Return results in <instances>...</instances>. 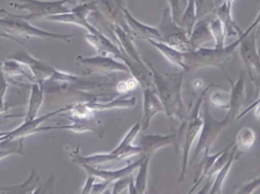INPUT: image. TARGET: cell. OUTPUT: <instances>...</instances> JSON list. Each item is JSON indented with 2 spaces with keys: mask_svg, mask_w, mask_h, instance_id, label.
Listing matches in <instances>:
<instances>
[{
  "mask_svg": "<svg viewBox=\"0 0 260 194\" xmlns=\"http://www.w3.org/2000/svg\"><path fill=\"white\" fill-rule=\"evenodd\" d=\"M23 64L16 62V60L13 59H8L6 62L2 63V69L3 72L5 74L6 77L11 76V77H23L26 78L27 80L31 81L32 83H34V78L32 76V74H28V72L23 69Z\"/></svg>",
  "mask_w": 260,
  "mask_h": 194,
  "instance_id": "cell-29",
  "label": "cell"
},
{
  "mask_svg": "<svg viewBox=\"0 0 260 194\" xmlns=\"http://www.w3.org/2000/svg\"><path fill=\"white\" fill-rule=\"evenodd\" d=\"M98 3V11L100 10V13L105 17V19H108L111 23L116 26H119L122 28L124 31L131 34L132 36L133 33L129 30L124 14H123V7L125 5H118L115 0H97Z\"/></svg>",
  "mask_w": 260,
  "mask_h": 194,
  "instance_id": "cell-16",
  "label": "cell"
},
{
  "mask_svg": "<svg viewBox=\"0 0 260 194\" xmlns=\"http://www.w3.org/2000/svg\"><path fill=\"white\" fill-rule=\"evenodd\" d=\"M234 2H235V0H224L223 4L226 6V8H228L230 11H232V10H233V5H234Z\"/></svg>",
  "mask_w": 260,
  "mask_h": 194,
  "instance_id": "cell-46",
  "label": "cell"
},
{
  "mask_svg": "<svg viewBox=\"0 0 260 194\" xmlns=\"http://www.w3.org/2000/svg\"><path fill=\"white\" fill-rule=\"evenodd\" d=\"M216 87L215 84H211L204 90L201 92L200 96L198 98L196 104L191 110H189L187 117L184 119L183 122L177 127L176 135H177V142H179L180 151L182 150V168H181V174L179 177V183L185 179V175L187 172V169L189 167V159H190V153L193 142L197 140V138L200 135L201 128L203 125V119H202V104L205 100L206 93L209 91L210 88Z\"/></svg>",
  "mask_w": 260,
  "mask_h": 194,
  "instance_id": "cell-2",
  "label": "cell"
},
{
  "mask_svg": "<svg viewBox=\"0 0 260 194\" xmlns=\"http://www.w3.org/2000/svg\"><path fill=\"white\" fill-rule=\"evenodd\" d=\"M8 89V80L3 72L2 63H0V113L6 111V103H5V96Z\"/></svg>",
  "mask_w": 260,
  "mask_h": 194,
  "instance_id": "cell-35",
  "label": "cell"
},
{
  "mask_svg": "<svg viewBox=\"0 0 260 194\" xmlns=\"http://www.w3.org/2000/svg\"><path fill=\"white\" fill-rule=\"evenodd\" d=\"M53 184H54V175H51L48 180L45 181L43 185H38L34 193H51L53 192Z\"/></svg>",
  "mask_w": 260,
  "mask_h": 194,
  "instance_id": "cell-39",
  "label": "cell"
},
{
  "mask_svg": "<svg viewBox=\"0 0 260 194\" xmlns=\"http://www.w3.org/2000/svg\"><path fill=\"white\" fill-rule=\"evenodd\" d=\"M144 62L152 71L153 82H154L155 89L162 103L164 113L168 118L171 131L175 132L176 123L181 124L189 112V110L185 107L182 96L183 83L187 75L186 71L180 70L173 72V74L162 75L149 60L144 59Z\"/></svg>",
  "mask_w": 260,
  "mask_h": 194,
  "instance_id": "cell-1",
  "label": "cell"
},
{
  "mask_svg": "<svg viewBox=\"0 0 260 194\" xmlns=\"http://www.w3.org/2000/svg\"><path fill=\"white\" fill-rule=\"evenodd\" d=\"M208 101L210 104L220 108V110L229 111L231 104V94L223 90L215 91L210 94Z\"/></svg>",
  "mask_w": 260,
  "mask_h": 194,
  "instance_id": "cell-33",
  "label": "cell"
},
{
  "mask_svg": "<svg viewBox=\"0 0 260 194\" xmlns=\"http://www.w3.org/2000/svg\"><path fill=\"white\" fill-rule=\"evenodd\" d=\"M251 81L254 83L255 88H256V94L258 95L260 93V72L259 74H255L252 78Z\"/></svg>",
  "mask_w": 260,
  "mask_h": 194,
  "instance_id": "cell-42",
  "label": "cell"
},
{
  "mask_svg": "<svg viewBox=\"0 0 260 194\" xmlns=\"http://www.w3.org/2000/svg\"><path fill=\"white\" fill-rule=\"evenodd\" d=\"M128 193L129 194H137V190H136V187H135V183H134L133 177H132L131 181H129V184H128Z\"/></svg>",
  "mask_w": 260,
  "mask_h": 194,
  "instance_id": "cell-44",
  "label": "cell"
},
{
  "mask_svg": "<svg viewBox=\"0 0 260 194\" xmlns=\"http://www.w3.org/2000/svg\"><path fill=\"white\" fill-rule=\"evenodd\" d=\"M0 38L9 39V40H11V41H14V42H17V43L22 44V41H21V40H19V39L15 38V36H12V35H10V34H8V33H3V32H0Z\"/></svg>",
  "mask_w": 260,
  "mask_h": 194,
  "instance_id": "cell-43",
  "label": "cell"
},
{
  "mask_svg": "<svg viewBox=\"0 0 260 194\" xmlns=\"http://www.w3.org/2000/svg\"><path fill=\"white\" fill-rule=\"evenodd\" d=\"M44 102V88L42 85L34 82L31 85V92L29 98V104L27 108V113L25 116V120H31L37 118L38 113Z\"/></svg>",
  "mask_w": 260,
  "mask_h": 194,
  "instance_id": "cell-23",
  "label": "cell"
},
{
  "mask_svg": "<svg viewBox=\"0 0 260 194\" xmlns=\"http://www.w3.org/2000/svg\"><path fill=\"white\" fill-rule=\"evenodd\" d=\"M231 85V104L229 113H231L233 120L237 119L242 108L245 99V76L241 74L239 79L234 82L232 79L228 78Z\"/></svg>",
  "mask_w": 260,
  "mask_h": 194,
  "instance_id": "cell-17",
  "label": "cell"
},
{
  "mask_svg": "<svg viewBox=\"0 0 260 194\" xmlns=\"http://www.w3.org/2000/svg\"><path fill=\"white\" fill-rule=\"evenodd\" d=\"M203 86V82L202 81H200V80H196V81H193V83H192V87L196 89V90H199V89H201V87Z\"/></svg>",
  "mask_w": 260,
  "mask_h": 194,
  "instance_id": "cell-45",
  "label": "cell"
},
{
  "mask_svg": "<svg viewBox=\"0 0 260 194\" xmlns=\"http://www.w3.org/2000/svg\"><path fill=\"white\" fill-rule=\"evenodd\" d=\"M86 105L88 106L91 112H101V111H108L113 110V108H129L136 105V98H120L114 99L108 102H87Z\"/></svg>",
  "mask_w": 260,
  "mask_h": 194,
  "instance_id": "cell-24",
  "label": "cell"
},
{
  "mask_svg": "<svg viewBox=\"0 0 260 194\" xmlns=\"http://www.w3.org/2000/svg\"><path fill=\"white\" fill-rule=\"evenodd\" d=\"M152 155H144V159L138 167V173L134 179L137 194H144L147 191L148 187V174H149V165Z\"/></svg>",
  "mask_w": 260,
  "mask_h": 194,
  "instance_id": "cell-27",
  "label": "cell"
},
{
  "mask_svg": "<svg viewBox=\"0 0 260 194\" xmlns=\"http://www.w3.org/2000/svg\"><path fill=\"white\" fill-rule=\"evenodd\" d=\"M5 11H6V10H4V9H0V13H3V14H4V13H5Z\"/></svg>",
  "mask_w": 260,
  "mask_h": 194,
  "instance_id": "cell-48",
  "label": "cell"
},
{
  "mask_svg": "<svg viewBox=\"0 0 260 194\" xmlns=\"http://www.w3.org/2000/svg\"><path fill=\"white\" fill-rule=\"evenodd\" d=\"M7 58L16 60V62H19L28 67L34 78V81L42 85V86L46 81L51 80L57 71L49 64L35 58L28 51L25 50H16L13 53L8 55Z\"/></svg>",
  "mask_w": 260,
  "mask_h": 194,
  "instance_id": "cell-10",
  "label": "cell"
},
{
  "mask_svg": "<svg viewBox=\"0 0 260 194\" xmlns=\"http://www.w3.org/2000/svg\"><path fill=\"white\" fill-rule=\"evenodd\" d=\"M241 36H238L235 43L223 48L199 47L196 50L184 52V64L186 74H192L200 68L219 67L223 68L228 59L239 47Z\"/></svg>",
  "mask_w": 260,
  "mask_h": 194,
  "instance_id": "cell-3",
  "label": "cell"
},
{
  "mask_svg": "<svg viewBox=\"0 0 260 194\" xmlns=\"http://www.w3.org/2000/svg\"><path fill=\"white\" fill-rule=\"evenodd\" d=\"M97 180V177L92 175V174H88V177L85 181V185L83 187V189H82V193L85 194V193H91V189H92V186L93 184L96 183Z\"/></svg>",
  "mask_w": 260,
  "mask_h": 194,
  "instance_id": "cell-40",
  "label": "cell"
},
{
  "mask_svg": "<svg viewBox=\"0 0 260 194\" xmlns=\"http://www.w3.org/2000/svg\"><path fill=\"white\" fill-rule=\"evenodd\" d=\"M22 4H10L18 10H28L27 15H17L25 20L45 19L52 15L68 13L73 8H67V5L77 6L79 0H21Z\"/></svg>",
  "mask_w": 260,
  "mask_h": 194,
  "instance_id": "cell-6",
  "label": "cell"
},
{
  "mask_svg": "<svg viewBox=\"0 0 260 194\" xmlns=\"http://www.w3.org/2000/svg\"><path fill=\"white\" fill-rule=\"evenodd\" d=\"M87 42L97 50L98 54L101 55H112L115 58L124 60V55L122 51L110 38L103 34L100 30L94 33L87 32L86 34Z\"/></svg>",
  "mask_w": 260,
  "mask_h": 194,
  "instance_id": "cell-15",
  "label": "cell"
},
{
  "mask_svg": "<svg viewBox=\"0 0 260 194\" xmlns=\"http://www.w3.org/2000/svg\"><path fill=\"white\" fill-rule=\"evenodd\" d=\"M255 140V132L250 127H243L238 132L237 137H236L235 145L237 147L238 152L243 154L244 152L249 151L253 147Z\"/></svg>",
  "mask_w": 260,
  "mask_h": 194,
  "instance_id": "cell-28",
  "label": "cell"
},
{
  "mask_svg": "<svg viewBox=\"0 0 260 194\" xmlns=\"http://www.w3.org/2000/svg\"><path fill=\"white\" fill-rule=\"evenodd\" d=\"M209 18L205 17L202 19H199L193 27V30L191 32V35L189 36V40H190L191 44L196 47H202L203 44L208 43L212 40V35L209 29Z\"/></svg>",
  "mask_w": 260,
  "mask_h": 194,
  "instance_id": "cell-22",
  "label": "cell"
},
{
  "mask_svg": "<svg viewBox=\"0 0 260 194\" xmlns=\"http://www.w3.org/2000/svg\"><path fill=\"white\" fill-rule=\"evenodd\" d=\"M242 153L238 152L237 147L234 144V147L232 148V151L230 152V157H229V160L226 161V164L222 167V169L220 170L219 172H217L216 177L214 178V181H212V185L210 187L209 193L208 194H220L222 193V186L224 184V181H225L233 164L239 159V157Z\"/></svg>",
  "mask_w": 260,
  "mask_h": 194,
  "instance_id": "cell-19",
  "label": "cell"
},
{
  "mask_svg": "<svg viewBox=\"0 0 260 194\" xmlns=\"http://www.w3.org/2000/svg\"><path fill=\"white\" fill-rule=\"evenodd\" d=\"M14 154H22L21 151L16 150V149H0V159L5 158L7 156H11V155H14Z\"/></svg>",
  "mask_w": 260,
  "mask_h": 194,
  "instance_id": "cell-41",
  "label": "cell"
},
{
  "mask_svg": "<svg viewBox=\"0 0 260 194\" xmlns=\"http://www.w3.org/2000/svg\"><path fill=\"white\" fill-rule=\"evenodd\" d=\"M147 42L150 43L153 47H155L156 49L165 57H166L172 65L176 66L177 68H180L181 70L185 69L184 52L175 49V48H173V47H171V46H169L167 44L158 42V41H155V40H148Z\"/></svg>",
  "mask_w": 260,
  "mask_h": 194,
  "instance_id": "cell-21",
  "label": "cell"
},
{
  "mask_svg": "<svg viewBox=\"0 0 260 194\" xmlns=\"http://www.w3.org/2000/svg\"><path fill=\"white\" fill-rule=\"evenodd\" d=\"M217 6L215 0H196V11H197V21L209 15L215 14Z\"/></svg>",
  "mask_w": 260,
  "mask_h": 194,
  "instance_id": "cell-32",
  "label": "cell"
},
{
  "mask_svg": "<svg viewBox=\"0 0 260 194\" xmlns=\"http://www.w3.org/2000/svg\"><path fill=\"white\" fill-rule=\"evenodd\" d=\"M257 29L258 28H254L250 32L247 30L244 32L242 31L239 35L241 36V42L238 47L239 52L243 65L246 68L250 78L260 72V55L257 50L256 41Z\"/></svg>",
  "mask_w": 260,
  "mask_h": 194,
  "instance_id": "cell-9",
  "label": "cell"
},
{
  "mask_svg": "<svg viewBox=\"0 0 260 194\" xmlns=\"http://www.w3.org/2000/svg\"><path fill=\"white\" fill-rule=\"evenodd\" d=\"M138 147L141 149V155H152L157 150L167 147V145H172L175 153L177 155L181 154L179 142H177L176 132H172L169 135H146L140 137Z\"/></svg>",
  "mask_w": 260,
  "mask_h": 194,
  "instance_id": "cell-12",
  "label": "cell"
},
{
  "mask_svg": "<svg viewBox=\"0 0 260 194\" xmlns=\"http://www.w3.org/2000/svg\"><path fill=\"white\" fill-rule=\"evenodd\" d=\"M67 118H70L73 121L72 124L63 125V126H45L41 127L40 132H47L52 130H70L76 133L83 132H92L94 134L99 135V137H103V128L101 122L93 118V116H73V115H62Z\"/></svg>",
  "mask_w": 260,
  "mask_h": 194,
  "instance_id": "cell-13",
  "label": "cell"
},
{
  "mask_svg": "<svg viewBox=\"0 0 260 194\" xmlns=\"http://www.w3.org/2000/svg\"><path fill=\"white\" fill-rule=\"evenodd\" d=\"M4 14H6L8 17L0 18V29L4 30L5 33H8L12 36H15L17 39L39 38L44 40H60V41L69 42V40L75 36L74 33H70V34L52 33L49 31L37 28L30 25L28 20L19 18L16 14L10 13L8 11H5Z\"/></svg>",
  "mask_w": 260,
  "mask_h": 194,
  "instance_id": "cell-5",
  "label": "cell"
},
{
  "mask_svg": "<svg viewBox=\"0 0 260 194\" xmlns=\"http://www.w3.org/2000/svg\"><path fill=\"white\" fill-rule=\"evenodd\" d=\"M209 29L212 35V40L215 42V47H225V41L228 39L225 28H224V25L218 17L209 18Z\"/></svg>",
  "mask_w": 260,
  "mask_h": 194,
  "instance_id": "cell-31",
  "label": "cell"
},
{
  "mask_svg": "<svg viewBox=\"0 0 260 194\" xmlns=\"http://www.w3.org/2000/svg\"><path fill=\"white\" fill-rule=\"evenodd\" d=\"M201 113H202L203 125H202V128H201L199 139L196 144V149L193 151L191 158L189 159L190 160L189 163L194 161L202 152L209 151L211 145L214 144V142L220 136L221 133L229 126L231 121L233 120L232 115L229 112H228V115L222 120L216 119L210 113L209 101H205V100L202 104V110H201Z\"/></svg>",
  "mask_w": 260,
  "mask_h": 194,
  "instance_id": "cell-4",
  "label": "cell"
},
{
  "mask_svg": "<svg viewBox=\"0 0 260 194\" xmlns=\"http://www.w3.org/2000/svg\"><path fill=\"white\" fill-rule=\"evenodd\" d=\"M97 11H98L97 0H90V2H86L81 5L75 6L72 9V11L68 12V13L52 15L49 17H46L45 20L61 22V23H73V25H78L85 28L89 33H94L99 29L93 27L91 23H89L88 16L96 13Z\"/></svg>",
  "mask_w": 260,
  "mask_h": 194,
  "instance_id": "cell-8",
  "label": "cell"
},
{
  "mask_svg": "<svg viewBox=\"0 0 260 194\" xmlns=\"http://www.w3.org/2000/svg\"><path fill=\"white\" fill-rule=\"evenodd\" d=\"M144 93V114L141 116V131H147L151 120L155 115L164 113V106L157 94L155 86L143 89Z\"/></svg>",
  "mask_w": 260,
  "mask_h": 194,
  "instance_id": "cell-14",
  "label": "cell"
},
{
  "mask_svg": "<svg viewBox=\"0 0 260 194\" xmlns=\"http://www.w3.org/2000/svg\"><path fill=\"white\" fill-rule=\"evenodd\" d=\"M77 59L80 64L88 69L87 74H91V72H101L103 75H112L114 72H126V74H129L128 67L123 62H119V60L110 55L97 54L90 57L79 55Z\"/></svg>",
  "mask_w": 260,
  "mask_h": 194,
  "instance_id": "cell-11",
  "label": "cell"
},
{
  "mask_svg": "<svg viewBox=\"0 0 260 194\" xmlns=\"http://www.w3.org/2000/svg\"><path fill=\"white\" fill-rule=\"evenodd\" d=\"M123 14H124L127 26L129 30L132 31L134 36H137V38L145 41H148V40L159 41V32L156 27H151V26L145 25V23L137 20L131 13H129V11L126 9L125 6L123 7Z\"/></svg>",
  "mask_w": 260,
  "mask_h": 194,
  "instance_id": "cell-18",
  "label": "cell"
},
{
  "mask_svg": "<svg viewBox=\"0 0 260 194\" xmlns=\"http://www.w3.org/2000/svg\"><path fill=\"white\" fill-rule=\"evenodd\" d=\"M258 188H260V176L252 179L251 181H249V183L242 184L239 187L237 193H239V194H252Z\"/></svg>",
  "mask_w": 260,
  "mask_h": 194,
  "instance_id": "cell-37",
  "label": "cell"
},
{
  "mask_svg": "<svg viewBox=\"0 0 260 194\" xmlns=\"http://www.w3.org/2000/svg\"><path fill=\"white\" fill-rule=\"evenodd\" d=\"M196 22H197L196 0H188V4L185 9L184 14L182 16L180 26L187 32L188 36H190Z\"/></svg>",
  "mask_w": 260,
  "mask_h": 194,
  "instance_id": "cell-30",
  "label": "cell"
},
{
  "mask_svg": "<svg viewBox=\"0 0 260 194\" xmlns=\"http://www.w3.org/2000/svg\"><path fill=\"white\" fill-rule=\"evenodd\" d=\"M137 85H138L137 81L134 78H132V79L127 80V81H124V82H121V83L118 84L117 85V91L120 92V93H126L128 91L133 90L137 86Z\"/></svg>",
  "mask_w": 260,
  "mask_h": 194,
  "instance_id": "cell-38",
  "label": "cell"
},
{
  "mask_svg": "<svg viewBox=\"0 0 260 194\" xmlns=\"http://www.w3.org/2000/svg\"><path fill=\"white\" fill-rule=\"evenodd\" d=\"M41 178L38 175V172L35 169H32V171L22 184L18 186H11V187H0V192L11 193V194H31L34 193L35 188L40 184Z\"/></svg>",
  "mask_w": 260,
  "mask_h": 194,
  "instance_id": "cell-25",
  "label": "cell"
},
{
  "mask_svg": "<svg viewBox=\"0 0 260 194\" xmlns=\"http://www.w3.org/2000/svg\"><path fill=\"white\" fill-rule=\"evenodd\" d=\"M156 28L159 32L158 42L167 44L182 52H188L197 49L189 40L187 32L173 21L169 7L164 9L161 21Z\"/></svg>",
  "mask_w": 260,
  "mask_h": 194,
  "instance_id": "cell-7",
  "label": "cell"
},
{
  "mask_svg": "<svg viewBox=\"0 0 260 194\" xmlns=\"http://www.w3.org/2000/svg\"><path fill=\"white\" fill-rule=\"evenodd\" d=\"M224 150H225V148L222 149L221 151H219L218 153H215V154H210L209 151H204L203 159H202V161L200 163L199 168L197 169V173H196V176H194V179H193V187L191 188L190 191H189V193L194 192V190L206 178V176H207L208 172L210 171L212 165L215 164V161L217 160L218 157L224 152Z\"/></svg>",
  "mask_w": 260,
  "mask_h": 194,
  "instance_id": "cell-20",
  "label": "cell"
},
{
  "mask_svg": "<svg viewBox=\"0 0 260 194\" xmlns=\"http://www.w3.org/2000/svg\"><path fill=\"white\" fill-rule=\"evenodd\" d=\"M133 173L131 174H127L121 178H118L117 180H115L113 183V194H118V193H121L124 191V189L128 188V184L129 181H131L133 175Z\"/></svg>",
  "mask_w": 260,
  "mask_h": 194,
  "instance_id": "cell-36",
  "label": "cell"
},
{
  "mask_svg": "<svg viewBox=\"0 0 260 194\" xmlns=\"http://www.w3.org/2000/svg\"><path fill=\"white\" fill-rule=\"evenodd\" d=\"M115 2H116L118 5H120V6L124 5V0H115Z\"/></svg>",
  "mask_w": 260,
  "mask_h": 194,
  "instance_id": "cell-47",
  "label": "cell"
},
{
  "mask_svg": "<svg viewBox=\"0 0 260 194\" xmlns=\"http://www.w3.org/2000/svg\"><path fill=\"white\" fill-rule=\"evenodd\" d=\"M234 144H235V142H232L231 144H229L228 147L225 148V150H224V152L218 157L217 160L215 161V164L212 165L210 171L208 172V174L206 176V184H205V186L199 191L200 194H208L209 193L208 185H209V183H210L211 179H212V176L216 175L217 172H219L220 170L222 169V167L226 164V161L229 160V157H230V152H231L232 148L234 147Z\"/></svg>",
  "mask_w": 260,
  "mask_h": 194,
  "instance_id": "cell-26",
  "label": "cell"
},
{
  "mask_svg": "<svg viewBox=\"0 0 260 194\" xmlns=\"http://www.w3.org/2000/svg\"><path fill=\"white\" fill-rule=\"evenodd\" d=\"M79 2H82V3H86V0H79Z\"/></svg>",
  "mask_w": 260,
  "mask_h": 194,
  "instance_id": "cell-49",
  "label": "cell"
},
{
  "mask_svg": "<svg viewBox=\"0 0 260 194\" xmlns=\"http://www.w3.org/2000/svg\"><path fill=\"white\" fill-rule=\"evenodd\" d=\"M188 0H169V9L174 22L180 26L182 16L187 7Z\"/></svg>",
  "mask_w": 260,
  "mask_h": 194,
  "instance_id": "cell-34",
  "label": "cell"
}]
</instances>
